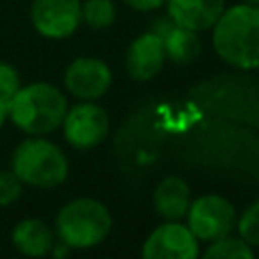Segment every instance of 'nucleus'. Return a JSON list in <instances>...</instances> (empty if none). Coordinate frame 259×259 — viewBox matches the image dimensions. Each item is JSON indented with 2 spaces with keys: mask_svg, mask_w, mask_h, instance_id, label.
Listing matches in <instances>:
<instances>
[{
  "mask_svg": "<svg viewBox=\"0 0 259 259\" xmlns=\"http://www.w3.org/2000/svg\"><path fill=\"white\" fill-rule=\"evenodd\" d=\"M212 49L233 69H259V6L243 2L225 8L212 26Z\"/></svg>",
  "mask_w": 259,
  "mask_h": 259,
  "instance_id": "f257e3e1",
  "label": "nucleus"
},
{
  "mask_svg": "<svg viewBox=\"0 0 259 259\" xmlns=\"http://www.w3.org/2000/svg\"><path fill=\"white\" fill-rule=\"evenodd\" d=\"M67 97L51 83L36 81L20 87L8 101L10 121L28 136H45L55 132L67 113Z\"/></svg>",
  "mask_w": 259,
  "mask_h": 259,
  "instance_id": "f03ea898",
  "label": "nucleus"
},
{
  "mask_svg": "<svg viewBox=\"0 0 259 259\" xmlns=\"http://www.w3.org/2000/svg\"><path fill=\"white\" fill-rule=\"evenodd\" d=\"M55 231L59 241L69 249H89L109 235L111 214L107 206L95 198H75L59 210Z\"/></svg>",
  "mask_w": 259,
  "mask_h": 259,
  "instance_id": "7ed1b4c3",
  "label": "nucleus"
},
{
  "mask_svg": "<svg viewBox=\"0 0 259 259\" xmlns=\"http://www.w3.org/2000/svg\"><path fill=\"white\" fill-rule=\"evenodd\" d=\"M12 172L22 184L53 188L67 178L69 162L57 144L36 136L16 146L12 154Z\"/></svg>",
  "mask_w": 259,
  "mask_h": 259,
  "instance_id": "20e7f679",
  "label": "nucleus"
},
{
  "mask_svg": "<svg viewBox=\"0 0 259 259\" xmlns=\"http://www.w3.org/2000/svg\"><path fill=\"white\" fill-rule=\"evenodd\" d=\"M186 227L198 241L206 243L229 237L237 227L235 206L225 196L202 194L190 202L186 212Z\"/></svg>",
  "mask_w": 259,
  "mask_h": 259,
  "instance_id": "39448f33",
  "label": "nucleus"
},
{
  "mask_svg": "<svg viewBox=\"0 0 259 259\" xmlns=\"http://www.w3.org/2000/svg\"><path fill=\"white\" fill-rule=\"evenodd\" d=\"M65 140L77 150H91L99 146L109 132V117L103 107L93 101H81L67 109L63 119Z\"/></svg>",
  "mask_w": 259,
  "mask_h": 259,
  "instance_id": "423d86ee",
  "label": "nucleus"
},
{
  "mask_svg": "<svg viewBox=\"0 0 259 259\" xmlns=\"http://www.w3.org/2000/svg\"><path fill=\"white\" fill-rule=\"evenodd\" d=\"M30 22L45 38H67L81 24L79 0H32Z\"/></svg>",
  "mask_w": 259,
  "mask_h": 259,
  "instance_id": "0eeeda50",
  "label": "nucleus"
},
{
  "mask_svg": "<svg viewBox=\"0 0 259 259\" xmlns=\"http://www.w3.org/2000/svg\"><path fill=\"white\" fill-rule=\"evenodd\" d=\"M142 259H198V239L186 225L168 221L148 235Z\"/></svg>",
  "mask_w": 259,
  "mask_h": 259,
  "instance_id": "6e6552de",
  "label": "nucleus"
},
{
  "mask_svg": "<svg viewBox=\"0 0 259 259\" xmlns=\"http://www.w3.org/2000/svg\"><path fill=\"white\" fill-rule=\"evenodd\" d=\"M67 91L81 101H95L103 97L111 85V69L97 57H79L65 71Z\"/></svg>",
  "mask_w": 259,
  "mask_h": 259,
  "instance_id": "1a4fd4ad",
  "label": "nucleus"
},
{
  "mask_svg": "<svg viewBox=\"0 0 259 259\" xmlns=\"http://www.w3.org/2000/svg\"><path fill=\"white\" fill-rule=\"evenodd\" d=\"M148 30L154 32L156 36H160V40L164 45L166 59H170L176 65H190L202 53V45H200L198 32L176 24L168 14L154 18L150 22Z\"/></svg>",
  "mask_w": 259,
  "mask_h": 259,
  "instance_id": "9d476101",
  "label": "nucleus"
},
{
  "mask_svg": "<svg viewBox=\"0 0 259 259\" xmlns=\"http://www.w3.org/2000/svg\"><path fill=\"white\" fill-rule=\"evenodd\" d=\"M166 63V53L160 36L146 30L144 34L136 36L125 53V71L136 81H150L154 79Z\"/></svg>",
  "mask_w": 259,
  "mask_h": 259,
  "instance_id": "9b49d317",
  "label": "nucleus"
},
{
  "mask_svg": "<svg viewBox=\"0 0 259 259\" xmlns=\"http://www.w3.org/2000/svg\"><path fill=\"white\" fill-rule=\"evenodd\" d=\"M168 16L194 32H202L214 26L225 12V0H166Z\"/></svg>",
  "mask_w": 259,
  "mask_h": 259,
  "instance_id": "f8f14e48",
  "label": "nucleus"
},
{
  "mask_svg": "<svg viewBox=\"0 0 259 259\" xmlns=\"http://www.w3.org/2000/svg\"><path fill=\"white\" fill-rule=\"evenodd\" d=\"M154 208L166 221H178L186 217L190 206V188L180 176H166L154 190Z\"/></svg>",
  "mask_w": 259,
  "mask_h": 259,
  "instance_id": "ddd939ff",
  "label": "nucleus"
},
{
  "mask_svg": "<svg viewBox=\"0 0 259 259\" xmlns=\"http://www.w3.org/2000/svg\"><path fill=\"white\" fill-rule=\"evenodd\" d=\"M12 245L26 257H42L53 249L55 233L40 219H24L12 231Z\"/></svg>",
  "mask_w": 259,
  "mask_h": 259,
  "instance_id": "4468645a",
  "label": "nucleus"
},
{
  "mask_svg": "<svg viewBox=\"0 0 259 259\" xmlns=\"http://www.w3.org/2000/svg\"><path fill=\"white\" fill-rule=\"evenodd\" d=\"M200 259H255L253 247L247 245L241 237H223L212 241Z\"/></svg>",
  "mask_w": 259,
  "mask_h": 259,
  "instance_id": "2eb2a0df",
  "label": "nucleus"
},
{
  "mask_svg": "<svg viewBox=\"0 0 259 259\" xmlns=\"http://www.w3.org/2000/svg\"><path fill=\"white\" fill-rule=\"evenodd\" d=\"M117 10L111 0H85L81 4V20L95 30L107 28L115 22Z\"/></svg>",
  "mask_w": 259,
  "mask_h": 259,
  "instance_id": "dca6fc26",
  "label": "nucleus"
},
{
  "mask_svg": "<svg viewBox=\"0 0 259 259\" xmlns=\"http://www.w3.org/2000/svg\"><path fill=\"white\" fill-rule=\"evenodd\" d=\"M237 229L239 237L247 245L259 247V200H255L251 206L243 210V214L237 219Z\"/></svg>",
  "mask_w": 259,
  "mask_h": 259,
  "instance_id": "f3484780",
  "label": "nucleus"
},
{
  "mask_svg": "<svg viewBox=\"0 0 259 259\" xmlns=\"http://www.w3.org/2000/svg\"><path fill=\"white\" fill-rule=\"evenodd\" d=\"M20 87L22 85H20L18 71L10 63L0 61V99L2 101H10Z\"/></svg>",
  "mask_w": 259,
  "mask_h": 259,
  "instance_id": "a211bd4d",
  "label": "nucleus"
},
{
  "mask_svg": "<svg viewBox=\"0 0 259 259\" xmlns=\"http://www.w3.org/2000/svg\"><path fill=\"white\" fill-rule=\"evenodd\" d=\"M22 194V182L20 178L10 170L0 172V206L12 204Z\"/></svg>",
  "mask_w": 259,
  "mask_h": 259,
  "instance_id": "6ab92c4d",
  "label": "nucleus"
},
{
  "mask_svg": "<svg viewBox=\"0 0 259 259\" xmlns=\"http://www.w3.org/2000/svg\"><path fill=\"white\" fill-rule=\"evenodd\" d=\"M123 2L138 12H150V10H156L166 4V0H123Z\"/></svg>",
  "mask_w": 259,
  "mask_h": 259,
  "instance_id": "aec40b11",
  "label": "nucleus"
},
{
  "mask_svg": "<svg viewBox=\"0 0 259 259\" xmlns=\"http://www.w3.org/2000/svg\"><path fill=\"white\" fill-rule=\"evenodd\" d=\"M8 119V101L0 99V127L4 125V121Z\"/></svg>",
  "mask_w": 259,
  "mask_h": 259,
  "instance_id": "412c9836",
  "label": "nucleus"
},
{
  "mask_svg": "<svg viewBox=\"0 0 259 259\" xmlns=\"http://www.w3.org/2000/svg\"><path fill=\"white\" fill-rule=\"evenodd\" d=\"M243 2H247V4H257V6H259V0H243Z\"/></svg>",
  "mask_w": 259,
  "mask_h": 259,
  "instance_id": "4be33fe9",
  "label": "nucleus"
}]
</instances>
